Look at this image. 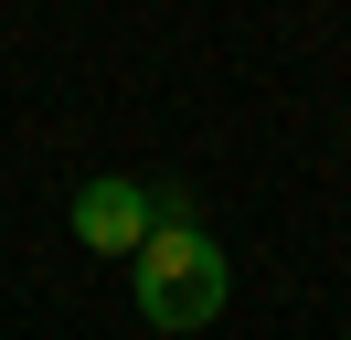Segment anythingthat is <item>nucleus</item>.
<instances>
[{
    "label": "nucleus",
    "instance_id": "obj_1",
    "mask_svg": "<svg viewBox=\"0 0 351 340\" xmlns=\"http://www.w3.org/2000/svg\"><path fill=\"white\" fill-rule=\"evenodd\" d=\"M128 298H138L149 330L192 340V330H213L223 298H234V255H223L202 223H149V245L128 255Z\"/></svg>",
    "mask_w": 351,
    "mask_h": 340
},
{
    "label": "nucleus",
    "instance_id": "obj_2",
    "mask_svg": "<svg viewBox=\"0 0 351 340\" xmlns=\"http://www.w3.org/2000/svg\"><path fill=\"white\" fill-rule=\"evenodd\" d=\"M64 223H75V245H86V255H138V245H149V191H138L128 170H96V181L75 191Z\"/></svg>",
    "mask_w": 351,
    "mask_h": 340
},
{
    "label": "nucleus",
    "instance_id": "obj_3",
    "mask_svg": "<svg viewBox=\"0 0 351 340\" xmlns=\"http://www.w3.org/2000/svg\"><path fill=\"white\" fill-rule=\"evenodd\" d=\"M138 191H149V223H202V212H192V181H138Z\"/></svg>",
    "mask_w": 351,
    "mask_h": 340
}]
</instances>
